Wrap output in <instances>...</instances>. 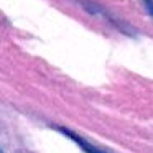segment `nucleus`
Listing matches in <instances>:
<instances>
[{
  "label": "nucleus",
  "instance_id": "obj_1",
  "mask_svg": "<svg viewBox=\"0 0 153 153\" xmlns=\"http://www.w3.org/2000/svg\"><path fill=\"white\" fill-rule=\"evenodd\" d=\"M61 132L64 133L66 137H69L73 142H76L77 145L81 146V148L84 150V153H105V152H102V150H99L97 146H94V145H91L87 140H84L82 137H79V135H76V133H73V132H69V130H66V128H59Z\"/></svg>",
  "mask_w": 153,
  "mask_h": 153
},
{
  "label": "nucleus",
  "instance_id": "obj_2",
  "mask_svg": "<svg viewBox=\"0 0 153 153\" xmlns=\"http://www.w3.org/2000/svg\"><path fill=\"white\" fill-rule=\"evenodd\" d=\"M143 5H145L146 12L150 15H153V0H143Z\"/></svg>",
  "mask_w": 153,
  "mask_h": 153
},
{
  "label": "nucleus",
  "instance_id": "obj_3",
  "mask_svg": "<svg viewBox=\"0 0 153 153\" xmlns=\"http://www.w3.org/2000/svg\"><path fill=\"white\" fill-rule=\"evenodd\" d=\"M0 153H2V150H0Z\"/></svg>",
  "mask_w": 153,
  "mask_h": 153
}]
</instances>
